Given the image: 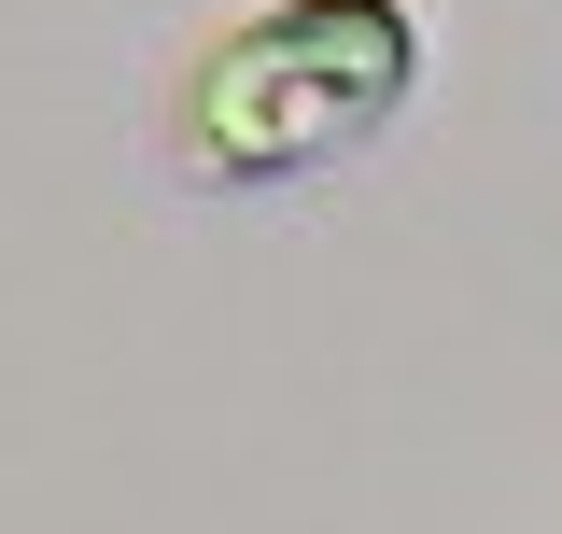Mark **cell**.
<instances>
[{"label":"cell","instance_id":"cell-1","mask_svg":"<svg viewBox=\"0 0 562 534\" xmlns=\"http://www.w3.org/2000/svg\"><path fill=\"white\" fill-rule=\"evenodd\" d=\"M422 99V14L408 0H239L169 85V169L198 198L310 183Z\"/></svg>","mask_w":562,"mask_h":534}]
</instances>
